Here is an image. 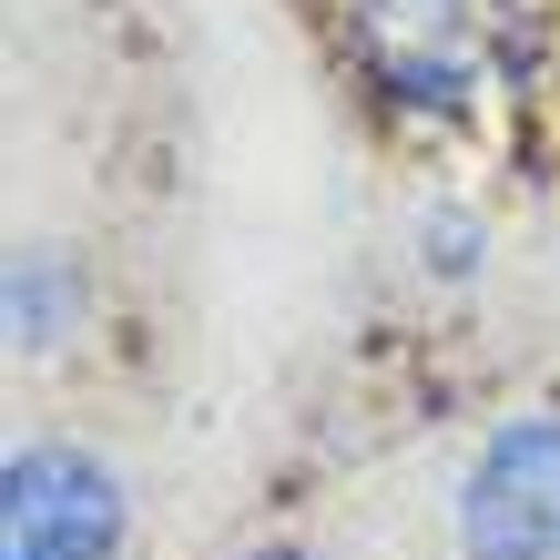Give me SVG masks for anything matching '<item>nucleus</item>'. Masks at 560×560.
Segmentation results:
<instances>
[{
	"mask_svg": "<svg viewBox=\"0 0 560 560\" xmlns=\"http://www.w3.org/2000/svg\"><path fill=\"white\" fill-rule=\"evenodd\" d=\"M448 530L458 560H560V408H520L469 448Z\"/></svg>",
	"mask_w": 560,
	"mask_h": 560,
	"instance_id": "f257e3e1",
	"label": "nucleus"
},
{
	"mask_svg": "<svg viewBox=\"0 0 560 560\" xmlns=\"http://www.w3.org/2000/svg\"><path fill=\"white\" fill-rule=\"evenodd\" d=\"M133 500L92 448L31 439L0 479V560H122Z\"/></svg>",
	"mask_w": 560,
	"mask_h": 560,
	"instance_id": "f03ea898",
	"label": "nucleus"
},
{
	"mask_svg": "<svg viewBox=\"0 0 560 560\" xmlns=\"http://www.w3.org/2000/svg\"><path fill=\"white\" fill-rule=\"evenodd\" d=\"M347 51L398 113H469V92H479L469 0H347Z\"/></svg>",
	"mask_w": 560,
	"mask_h": 560,
	"instance_id": "7ed1b4c3",
	"label": "nucleus"
},
{
	"mask_svg": "<svg viewBox=\"0 0 560 560\" xmlns=\"http://www.w3.org/2000/svg\"><path fill=\"white\" fill-rule=\"evenodd\" d=\"M51 326H61V266L51 255H21L11 266V337L21 347H61Z\"/></svg>",
	"mask_w": 560,
	"mask_h": 560,
	"instance_id": "20e7f679",
	"label": "nucleus"
},
{
	"mask_svg": "<svg viewBox=\"0 0 560 560\" xmlns=\"http://www.w3.org/2000/svg\"><path fill=\"white\" fill-rule=\"evenodd\" d=\"M235 560H326V550H306V540H255V550H235Z\"/></svg>",
	"mask_w": 560,
	"mask_h": 560,
	"instance_id": "39448f33",
	"label": "nucleus"
}]
</instances>
